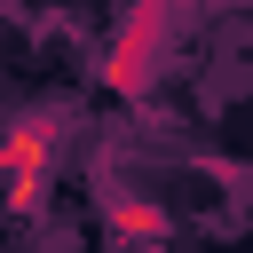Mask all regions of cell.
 Instances as JSON below:
<instances>
[{"mask_svg":"<svg viewBox=\"0 0 253 253\" xmlns=\"http://www.w3.org/2000/svg\"><path fill=\"white\" fill-rule=\"evenodd\" d=\"M55 119H16L8 134H0V198H8V213H32L40 206V190H47V166H55Z\"/></svg>","mask_w":253,"mask_h":253,"instance_id":"1","label":"cell"},{"mask_svg":"<svg viewBox=\"0 0 253 253\" xmlns=\"http://www.w3.org/2000/svg\"><path fill=\"white\" fill-rule=\"evenodd\" d=\"M111 229H134L142 245H158V229H166V213H158L150 198H111Z\"/></svg>","mask_w":253,"mask_h":253,"instance_id":"2","label":"cell"},{"mask_svg":"<svg viewBox=\"0 0 253 253\" xmlns=\"http://www.w3.org/2000/svg\"><path fill=\"white\" fill-rule=\"evenodd\" d=\"M134 253H158V245H134Z\"/></svg>","mask_w":253,"mask_h":253,"instance_id":"3","label":"cell"}]
</instances>
